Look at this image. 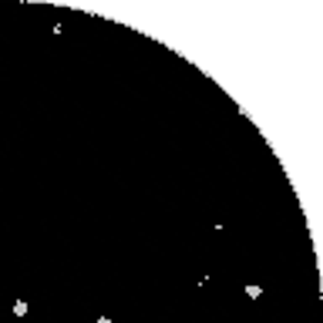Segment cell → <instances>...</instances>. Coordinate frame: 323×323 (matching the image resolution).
Returning <instances> with one entry per match:
<instances>
[{
  "label": "cell",
  "mask_w": 323,
  "mask_h": 323,
  "mask_svg": "<svg viewBox=\"0 0 323 323\" xmlns=\"http://www.w3.org/2000/svg\"><path fill=\"white\" fill-rule=\"evenodd\" d=\"M98 323H111V320H108V317H98Z\"/></svg>",
  "instance_id": "3"
},
{
  "label": "cell",
  "mask_w": 323,
  "mask_h": 323,
  "mask_svg": "<svg viewBox=\"0 0 323 323\" xmlns=\"http://www.w3.org/2000/svg\"><path fill=\"white\" fill-rule=\"evenodd\" d=\"M14 317H27V300H17L14 303Z\"/></svg>",
  "instance_id": "2"
},
{
  "label": "cell",
  "mask_w": 323,
  "mask_h": 323,
  "mask_svg": "<svg viewBox=\"0 0 323 323\" xmlns=\"http://www.w3.org/2000/svg\"><path fill=\"white\" fill-rule=\"evenodd\" d=\"M246 296H249V300H259V296H263V286L249 283V286H246Z\"/></svg>",
  "instance_id": "1"
}]
</instances>
